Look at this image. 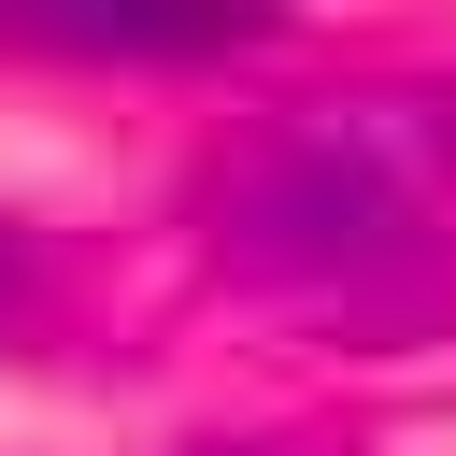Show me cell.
<instances>
[{"label":"cell","mask_w":456,"mask_h":456,"mask_svg":"<svg viewBox=\"0 0 456 456\" xmlns=\"http://www.w3.org/2000/svg\"><path fill=\"white\" fill-rule=\"evenodd\" d=\"M28 314H43V242H28L14 214H0V342H14Z\"/></svg>","instance_id":"cell-3"},{"label":"cell","mask_w":456,"mask_h":456,"mask_svg":"<svg viewBox=\"0 0 456 456\" xmlns=\"http://www.w3.org/2000/svg\"><path fill=\"white\" fill-rule=\"evenodd\" d=\"M442 171H456V128L428 100L285 114L214 185V256L314 314H399L442 285Z\"/></svg>","instance_id":"cell-1"},{"label":"cell","mask_w":456,"mask_h":456,"mask_svg":"<svg viewBox=\"0 0 456 456\" xmlns=\"http://www.w3.org/2000/svg\"><path fill=\"white\" fill-rule=\"evenodd\" d=\"M271 28L285 0H0V43L28 57H228Z\"/></svg>","instance_id":"cell-2"},{"label":"cell","mask_w":456,"mask_h":456,"mask_svg":"<svg viewBox=\"0 0 456 456\" xmlns=\"http://www.w3.org/2000/svg\"><path fill=\"white\" fill-rule=\"evenodd\" d=\"M171 456H342L328 428H256V442H171Z\"/></svg>","instance_id":"cell-4"}]
</instances>
